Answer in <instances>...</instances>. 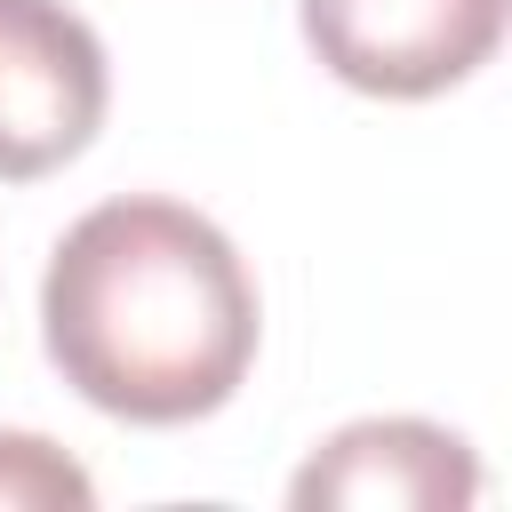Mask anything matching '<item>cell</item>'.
Returning <instances> with one entry per match:
<instances>
[{
	"label": "cell",
	"mask_w": 512,
	"mask_h": 512,
	"mask_svg": "<svg viewBox=\"0 0 512 512\" xmlns=\"http://www.w3.org/2000/svg\"><path fill=\"white\" fill-rule=\"evenodd\" d=\"M256 280L184 200H96L40 272V344L56 376L120 424H200L256 368Z\"/></svg>",
	"instance_id": "1"
},
{
	"label": "cell",
	"mask_w": 512,
	"mask_h": 512,
	"mask_svg": "<svg viewBox=\"0 0 512 512\" xmlns=\"http://www.w3.org/2000/svg\"><path fill=\"white\" fill-rule=\"evenodd\" d=\"M112 64L64 0H0V184L56 176L104 128Z\"/></svg>",
	"instance_id": "2"
},
{
	"label": "cell",
	"mask_w": 512,
	"mask_h": 512,
	"mask_svg": "<svg viewBox=\"0 0 512 512\" xmlns=\"http://www.w3.org/2000/svg\"><path fill=\"white\" fill-rule=\"evenodd\" d=\"M312 56L392 104H424L472 80L504 40V0H296Z\"/></svg>",
	"instance_id": "3"
},
{
	"label": "cell",
	"mask_w": 512,
	"mask_h": 512,
	"mask_svg": "<svg viewBox=\"0 0 512 512\" xmlns=\"http://www.w3.org/2000/svg\"><path fill=\"white\" fill-rule=\"evenodd\" d=\"M304 512L352 504V512H464L480 496V464L448 424L424 416H368L312 448V464L288 480Z\"/></svg>",
	"instance_id": "4"
},
{
	"label": "cell",
	"mask_w": 512,
	"mask_h": 512,
	"mask_svg": "<svg viewBox=\"0 0 512 512\" xmlns=\"http://www.w3.org/2000/svg\"><path fill=\"white\" fill-rule=\"evenodd\" d=\"M40 504H64V512H88L96 504V480L40 432H0V512H40Z\"/></svg>",
	"instance_id": "5"
}]
</instances>
